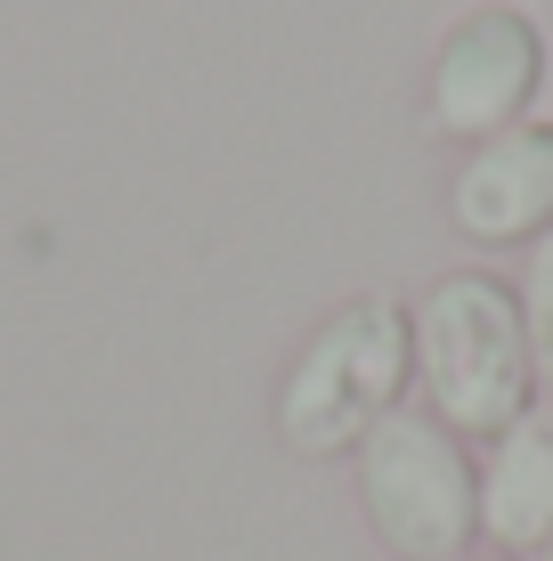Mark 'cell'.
<instances>
[{"mask_svg": "<svg viewBox=\"0 0 553 561\" xmlns=\"http://www.w3.org/2000/svg\"><path fill=\"white\" fill-rule=\"evenodd\" d=\"M415 391V342H407V301L391 294H358L334 318L310 325V342L293 351L277 382V439L293 456L326 463L358 456V439L383 415H399V399Z\"/></svg>", "mask_w": 553, "mask_h": 561, "instance_id": "obj_2", "label": "cell"}, {"mask_svg": "<svg viewBox=\"0 0 553 561\" xmlns=\"http://www.w3.org/2000/svg\"><path fill=\"white\" fill-rule=\"evenodd\" d=\"M521 325H529V366H538V399L553 408V237L529 244V268H521Z\"/></svg>", "mask_w": 553, "mask_h": 561, "instance_id": "obj_7", "label": "cell"}, {"mask_svg": "<svg viewBox=\"0 0 553 561\" xmlns=\"http://www.w3.org/2000/svg\"><path fill=\"white\" fill-rule=\"evenodd\" d=\"M448 561H512V553H488V546H472V553H448Z\"/></svg>", "mask_w": 553, "mask_h": 561, "instance_id": "obj_8", "label": "cell"}, {"mask_svg": "<svg viewBox=\"0 0 553 561\" xmlns=\"http://www.w3.org/2000/svg\"><path fill=\"white\" fill-rule=\"evenodd\" d=\"M538 561H553V546H545V553H538Z\"/></svg>", "mask_w": 553, "mask_h": 561, "instance_id": "obj_9", "label": "cell"}, {"mask_svg": "<svg viewBox=\"0 0 553 561\" xmlns=\"http://www.w3.org/2000/svg\"><path fill=\"white\" fill-rule=\"evenodd\" d=\"M545 82V33L529 9L512 0H481L448 25L440 57H431V99H424V130L456 147H481L497 130L529 123V99Z\"/></svg>", "mask_w": 553, "mask_h": 561, "instance_id": "obj_4", "label": "cell"}, {"mask_svg": "<svg viewBox=\"0 0 553 561\" xmlns=\"http://www.w3.org/2000/svg\"><path fill=\"white\" fill-rule=\"evenodd\" d=\"M448 220L481 253L553 237V123L529 114V123L497 130V139L464 147V163L448 180Z\"/></svg>", "mask_w": 553, "mask_h": 561, "instance_id": "obj_5", "label": "cell"}, {"mask_svg": "<svg viewBox=\"0 0 553 561\" xmlns=\"http://www.w3.org/2000/svg\"><path fill=\"white\" fill-rule=\"evenodd\" d=\"M415 342V391L456 439H497L505 423L538 408V366H529L521 294L488 268H448L407 301Z\"/></svg>", "mask_w": 553, "mask_h": 561, "instance_id": "obj_1", "label": "cell"}, {"mask_svg": "<svg viewBox=\"0 0 553 561\" xmlns=\"http://www.w3.org/2000/svg\"><path fill=\"white\" fill-rule=\"evenodd\" d=\"M472 463H481V546L538 561L553 546V408H529L497 439H481Z\"/></svg>", "mask_w": 553, "mask_h": 561, "instance_id": "obj_6", "label": "cell"}, {"mask_svg": "<svg viewBox=\"0 0 553 561\" xmlns=\"http://www.w3.org/2000/svg\"><path fill=\"white\" fill-rule=\"evenodd\" d=\"M358 513L399 561L481 546V463L431 408H399L358 439Z\"/></svg>", "mask_w": 553, "mask_h": 561, "instance_id": "obj_3", "label": "cell"}]
</instances>
